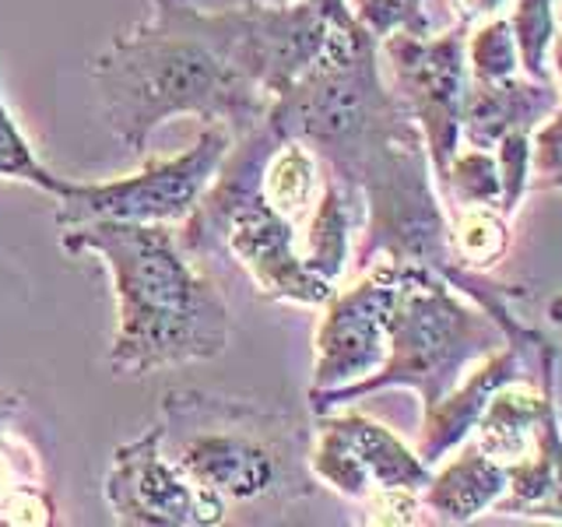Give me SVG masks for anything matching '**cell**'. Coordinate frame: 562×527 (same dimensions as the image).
Listing matches in <instances>:
<instances>
[{
  "mask_svg": "<svg viewBox=\"0 0 562 527\" xmlns=\"http://www.w3.org/2000/svg\"><path fill=\"white\" fill-rule=\"evenodd\" d=\"M503 341V327L474 299L457 292L436 271L412 264L386 321V359L356 383L310 391V408L313 415H324L404 386L418 394L422 412H429L474 362Z\"/></svg>",
  "mask_w": 562,
  "mask_h": 527,
  "instance_id": "cell-3",
  "label": "cell"
},
{
  "mask_svg": "<svg viewBox=\"0 0 562 527\" xmlns=\"http://www.w3.org/2000/svg\"><path fill=\"white\" fill-rule=\"evenodd\" d=\"M316 418L310 471L338 496L362 503L380 489H426L432 468L383 422L341 408Z\"/></svg>",
  "mask_w": 562,
  "mask_h": 527,
  "instance_id": "cell-8",
  "label": "cell"
},
{
  "mask_svg": "<svg viewBox=\"0 0 562 527\" xmlns=\"http://www.w3.org/2000/svg\"><path fill=\"white\" fill-rule=\"evenodd\" d=\"M492 152H496L499 183H503L499 211L506 218H514L527 198V190H531V131H509L506 137L496 141Z\"/></svg>",
  "mask_w": 562,
  "mask_h": 527,
  "instance_id": "cell-24",
  "label": "cell"
},
{
  "mask_svg": "<svg viewBox=\"0 0 562 527\" xmlns=\"http://www.w3.org/2000/svg\"><path fill=\"white\" fill-rule=\"evenodd\" d=\"M362 225V198L348 190L338 176L324 166V187L316 193L310 215L303 218V239H299V254H303L306 268L338 289V281L348 271L351 260V236Z\"/></svg>",
  "mask_w": 562,
  "mask_h": 527,
  "instance_id": "cell-16",
  "label": "cell"
},
{
  "mask_svg": "<svg viewBox=\"0 0 562 527\" xmlns=\"http://www.w3.org/2000/svg\"><path fill=\"white\" fill-rule=\"evenodd\" d=\"M503 517L562 524V418L559 404L544 415L535 450L509 464V485L492 506Z\"/></svg>",
  "mask_w": 562,
  "mask_h": 527,
  "instance_id": "cell-17",
  "label": "cell"
},
{
  "mask_svg": "<svg viewBox=\"0 0 562 527\" xmlns=\"http://www.w3.org/2000/svg\"><path fill=\"white\" fill-rule=\"evenodd\" d=\"M552 187H559V190H562V180H559V183H552Z\"/></svg>",
  "mask_w": 562,
  "mask_h": 527,
  "instance_id": "cell-32",
  "label": "cell"
},
{
  "mask_svg": "<svg viewBox=\"0 0 562 527\" xmlns=\"http://www.w3.org/2000/svg\"><path fill=\"white\" fill-rule=\"evenodd\" d=\"M198 29L246 81L268 99H278L324 57L334 32L351 22H334L310 0L260 4L246 0L236 8L193 11ZM359 22V18H356Z\"/></svg>",
  "mask_w": 562,
  "mask_h": 527,
  "instance_id": "cell-4",
  "label": "cell"
},
{
  "mask_svg": "<svg viewBox=\"0 0 562 527\" xmlns=\"http://www.w3.org/2000/svg\"><path fill=\"white\" fill-rule=\"evenodd\" d=\"M436 190H439V201L447 204V211L471 208V204L499 208L503 183H499L496 152L461 145L450 158V166L443 169V176L436 180Z\"/></svg>",
  "mask_w": 562,
  "mask_h": 527,
  "instance_id": "cell-20",
  "label": "cell"
},
{
  "mask_svg": "<svg viewBox=\"0 0 562 527\" xmlns=\"http://www.w3.org/2000/svg\"><path fill=\"white\" fill-rule=\"evenodd\" d=\"M22 397L0 391V524L11 527H49L57 524L43 461L25 433L14 429Z\"/></svg>",
  "mask_w": 562,
  "mask_h": 527,
  "instance_id": "cell-15",
  "label": "cell"
},
{
  "mask_svg": "<svg viewBox=\"0 0 562 527\" xmlns=\"http://www.w3.org/2000/svg\"><path fill=\"white\" fill-rule=\"evenodd\" d=\"M562 180V99L549 120L531 134V183L552 187Z\"/></svg>",
  "mask_w": 562,
  "mask_h": 527,
  "instance_id": "cell-26",
  "label": "cell"
},
{
  "mask_svg": "<svg viewBox=\"0 0 562 527\" xmlns=\"http://www.w3.org/2000/svg\"><path fill=\"white\" fill-rule=\"evenodd\" d=\"M394 92L422 131L432 166V180L443 176L461 148V110L468 88V25H453L443 35L394 32L380 40Z\"/></svg>",
  "mask_w": 562,
  "mask_h": 527,
  "instance_id": "cell-6",
  "label": "cell"
},
{
  "mask_svg": "<svg viewBox=\"0 0 562 527\" xmlns=\"http://www.w3.org/2000/svg\"><path fill=\"white\" fill-rule=\"evenodd\" d=\"M562 92L552 81L527 78L524 70L503 81H471L464 88L461 110V145L496 148L509 131H538L559 105Z\"/></svg>",
  "mask_w": 562,
  "mask_h": 527,
  "instance_id": "cell-13",
  "label": "cell"
},
{
  "mask_svg": "<svg viewBox=\"0 0 562 527\" xmlns=\"http://www.w3.org/2000/svg\"><path fill=\"white\" fill-rule=\"evenodd\" d=\"M555 380H559V348H552L549 356H544L538 377L506 380L499 391L488 397L468 439L503 464L524 461L538 444L544 415L559 404Z\"/></svg>",
  "mask_w": 562,
  "mask_h": 527,
  "instance_id": "cell-12",
  "label": "cell"
},
{
  "mask_svg": "<svg viewBox=\"0 0 562 527\" xmlns=\"http://www.w3.org/2000/svg\"><path fill=\"white\" fill-rule=\"evenodd\" d=\"M193 11V0H148L145 22L92 60L102 113L123 148L145 152L148 137L176 116L243 134L268 113L271 99L207 43Z\"/></svg>",
  "mask_w": 562,
  "mask_h": 527,
  "instance_id": "cell-2",
  "label": "cell"
},
{
  "mask_svg": "<svg viewBox=\"0 0 562 527\" xmlns=\"http://www.w3.org/2000/svg\"><path fill=\"white\" fill-rule=\"evenodd\" d=\"M506 22H509V32H514L524 75L538 81H552L549 53L559 32L555 0H514Z\"/></svg>",
  "mask_w": 562,
  "mask_h": 527,
  "instance_id": "cell-21",
  "label": "cell"
},
{
  "mask_svg": "<svg viewBox=\"0 0 562 527\" xmlns=\"http://www.w3.org/2000/svg\"><path fill=\"white\" fill-rule=\"evenodd\" d=\"M351 14L359 18V25L383 40V35L408 32V35H429V14L426 0H348Z\"/></svg>",
  "mask_w": 562,
  "mask_h": 527,
  "instance_id": "cell-25",
  "label": "cell"
},
{
  "mask_svg": "<svg viewBox=\"0 0 562 527\" xmlns=\"http://www.w3.org/2000/svg\"><path fill=\"white\" fill-rule=\"evenodd\" d=\"M0 180L29 183L35 190L49 193L53 201H60L64 193L75 187V180H64V176H57L46 162H40V155L32 152L29 137L18 131V120L11 116L4 96H0Z\"/></svg>",
  "mask_w": 562,
  "mask_h": 527,
  "instance_id": "cell-22",
  "label": "cell"
},
{
  "mask_svg": "<svg viewBox=\"0 0 562 527\" xmlns=\"http://www.w3.org/2000/svg\"><path fill=\"white\" fill-rule=\"evenodd\" d=\"M450 254L453 264L464 271L488 274L509 250V218L499 208L471 204V208H450Z\"/></svg>",
  "mask_w": 562,
  "mask_h": 527,
  "instance_id": "cell-19",
  "label": "cell"
},
{
  "mask_svg": "<svg viewBox=\"0 0 562 527\" xmlns=\"http://www.w3.org/2000/svg\"><path fill=\"white\" fill-rule=\"evenodd\" d=\"M60 246L70 257H99L113 274L116 334L105 356L113 373L148 377L218 359L228 348L233 321L222 292L193 268L166 225L99 218L60 228Z\"/></svg>",
  "mask_w": 562,
  "mask_h": 527,
  "instance_id": "cell-1",
  "label": "cell"
},
{
  "mask_svg": "<svg viewBox=\"0 0 562 527\" xmlns=\"http://www.w3.org/2000/svg\"><path fill=\"white\" fill-rule=\"evenodd\" d=\"M549 60L555 64V78H559V85H562V35H555V43H552Z\"/></svg>",
  "mask_w": 562,
  "mask_h": 527,
  "instance_id": "cell-30",
  "label": "cell"
},
{
  "mask_svg": "<svg viewBox=\"0 0 562 527\" xmlns=\"http://www.w3.org/2000/svg\"><path fill=\"white\" fill-rule=\"evenodd\" d=\"M549 321L552 324H562V295H555L552 303H549Z\"/></svg>",
  "mask_w": 562,
  "mask_h": 527,
  "instance_id": "cell-31",
  "label": "cell"
},
{
  "mask_svg": "<svg viewBox=\"0 0 562 527\" xmlns=\"http://www.w3.org/2000/svg\"><path fill=\"white\" fill-rule=\"evenodd\" d=\"M520 75V53L506 18H488L468 29V78L503 81Z\"/></svg>",
  "mask_w": 562,
  "mask_h": 527,
  "instance_id": "cell-23",
  "label": "cell"
},
{
  "mask_svg": "<svg viewBox=\"0 0 562 527\" xmlns=\"http://www.w3.org/2000/svg\"><path fill=\"white\" fill-rule=\"evenodd\" d=\"M447 457L450 461L439 464L422 489V506L436 524H471L499 503L509 485V464L474 447L471 439Z\"/></svg>",
  "mask_w": 562,
  "mask_h": 527,
  "instance_id": "cell-14",
  "label": "cell"
},
{
  "mask_svg": "<svg viewBox=\"0 0 562 527\" xmlns=\"http://www.w3.org/2000/svg\"><path fill=\"white\" fill-rule=\"evenodd\" d=\"M412 264L376 257L348 289H334L313 334L310 391H334L369 377L386 359V321Z\"/></svg>",
  "mask_w": 562,
  "mask_h": 527,
  "instance_id": "cell-7",
  "label": "cell"
},
{
  "mask_svg": "<svg viewBox=\"0 0 562 527\" xmlns=\"http://www.w3.org/2000/svg\"><path fill=\"white\" fill-rule=\"evenodd\" d=\"M166 426L116 447L105 471V503L116 524L131 527H211L225 520V503L207 496L187 479V471L162 453Z\"/></svg>",
  "mask_w": 562,
  "mask_h": 527,
  "instance_id": "cell-9",
  "label": "cell"
},
{
  "mask_svg": "<svg viewBox=\"0 0 562 527\" xmlns=\"http://www.w3.org/2000/svg\"><path fill=\"white\" fill-rule=\"evenodd\" d=\"M366 524H426L429 514L415 489H380L366 496Z\"/></svg>",
  "mask_w": 562,
  "mask_h": 527,
  "instance_id": "cell-27",
  "label": "cell"
},
{
  "mask_svg": "<svg viewBox=\"0 0 562 527\" xmlns=\"http://www.w3.org/2000/svg\"><path fill=\"white\" fill-rule=\"evenodd\" d=\"M260 4H289V0H260ZM310 4H316L324 14H330L334 22H356L348 0H310Z\"/></svg>",
  "mask_w": 562,
  "mask_h": 527,
  "instance_id": "cell-29",
  "label": "cell"
},
{
  "mask_svg": "<svg viewBox=\"0 0 562 527\" xmlns=\"http://www.w3.org/2000/svg\"><path fill=\"white\" fill-rule=\"evenodd\" d=\"M176 464L207 496L222 503H250L281 482V457L271 444L246 429H204L176 447Z\"/></svg>",
  "mask_w": 562,
  "mask_h": 527,
  "instance_id": "cell-11",
  "label": "cell"
},
{
  "mask_svg": "<svg viewBox=\"0 0 562 527\" xmlns=\"http://www.w3.org/2000/svg\"><path fill=\"white\" fill-rule=\"evenodd\" d=\"M457 25H479L488 22V18H503L506 8H514V0H447Z\"/></svg>",
  "mask_w": 562,
  "mask_h": 527,
  "instance_id": "cell-28",
  "label": "cell"
},
{
  "mask_svg": "<svg viewBox=\"0 0 562 527\" xmlns=\"http://www.w3.org/2000/svg\"><path fill=\"white\" fill-rule=\"evenodd\" d=\"M233 137L236 134L225 123H204L193 148L183 155L148 162L140 172L120 176V180L75 183L57 201V228H78L99 218L148 225L183 222L215 180Z\"/></svg>",
  "mask_w": 562,
  "mask_h": 527,
  "instance_id": "cell-5",
  "label": "cell"
},
{
  "mask_svg": "<svg viewBox=\"0 0 562 527\" xmlns=\"http://www.w3.org/2000/svg\"><path fill=\"white\" fill-rule=\"evenodd\" d=\"M324 187V162L316 158L310 145L295 137L278 141V148L268 155L260 176V193L278 215L289 222H303L316 201V193Z\"/></svg>",
  "mask_w": 562,
  "mask_h": 527,
  "instance_id": "cell-18",
  "label": "cell"
},
{
  "mask_svg": "<svg viewBox=\"0 0 562 527\" xmlns=\"http://www.w3.org/2000/svg\"><path fill=\"white\" fill-rule=\"evenodd\" d=\"M552 348L555 345L544 338L538 327L524 324L520 330L506 334V341L496 351H488L485 359L474 362L429 412H422V429H418V447H415L422 461L436 468L450 450L461 447L471 436L488 397L496 394L506 380L538 377V369Z\"/></svg>",
  "mask_w": 562,
  "mask_h": 527,
  "instance_id": "cell-10",
  "label": "cell"
}]
</instances>
